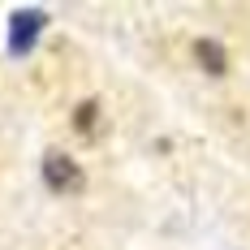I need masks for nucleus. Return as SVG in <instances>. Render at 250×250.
Returning a JSON list of instances; mask_svg holds the SVG:
<instances>
[{
    "label": "nucleus",
    "instance_id": "4",
    "mask_svg": "<svg viewBox=\"0 0 250 250\" xmlns=\"http://www.w3.org/2000/svg\"><path fill=\"white\" fill-rule=\"evenodd\" d=\"M95 112H100V104H95V100H86V104H82V112H78L74 121L82 125V129H91V121H95Z\"/></svg>",
    "mask_w": 250,
    "mask_h": 250
},
{
    "label": "nucleus",
    "instance_id": "1",
    "mask_svg": "<svg viewBox=\"0 0 250 250\" xmlns=\"http://www.w3.org/2000/svg\"><path fill=\"white\" fill-rule=\"evenodd\" d=\"M43 26H48V13H39V9H13L9 13V52L26 56L35 48V39H39Z\"/></svg>",
    "mask_w": 250,
    "mask_h": 250
},
{
    "label": "nucleus",
    "instance_id": "3",
    "mask_svg": "<svg viewBox=\"0 0 250 250\" xmlns=\"http://www.w3.org/2000/svg\"><path fill=\"white\" fill-rule=\"evenodd\" d=\"M194 61L207 74H225V48L216 39H194Z\"/></svg>",
    "mask_w": 250,
    "mask_h": 250
},
{
    "label": "nucleus",
    "instance_id": "2",
    "mask_svg": "<svg viewBox=\"0 0 250 250\" xmlns=\"http://www.w3.org/2000/svg\"><path fill=\"white\" fill-rule=\"evenodd\" d=\"M39 173H43V186H48L52 194H74L78 186H82V168H78L65 151H48Z\"/></svg>",
    "mask_w": 250,
    "mask_h": 250
}]
</instances>
